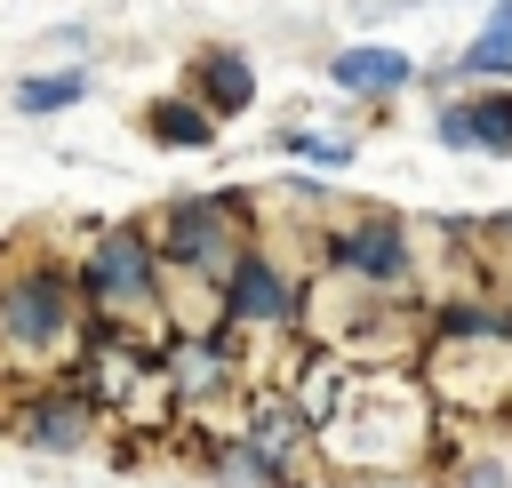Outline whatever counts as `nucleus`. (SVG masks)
Returning a JSON list of instances; mask_svg holds the SVG:
<instances>
[{
    "mask_svg": "<svg viewBox=\"0 0 512 488\" xmlns=\"http://www.w3.org/2000/svg\"><path fill=\"white\" fill-rule=\"evenodd\" d=\"M432 136H440L448 152H480V128H472V104H464V96H448V104L432 112Z\"/></svg>",
    "mask_w": 512,
    "mask_h": 488,
    "instance_id": "4468645a",
    "label": "nucleus"
},
{
    "mask_svg": "<svg viewBox=\"0 0 512 488\" xmlns=\"http://www.w3.org/2000/svg\"><path fill=\"white\" fill-rule=\"evenodd\" d=\"M328 80H336L344 96L384 104V96H400V88L416 80V56H408V48H392V40H352V48H336V56H328Z\"/></svg>",
    "mask_w": 512,
    "mask_h": 488,
    "instance_id": "6e6552de",
    "label": "nucleus"
},
{
    "mask_svg": "<svg viewBox=\"0 0 512 488\" xmlns=\"http://www.w3.org/2000/svg\"><path fill=\"white\" fill-rule=\"evenodd\" d=\"M0 336H8L24 384H64V368H80L96 352V336H104L88 296H80V264L16 256L8 296H0Z\"/></svg>",
    "mask_w": 512,
    "mask_h": 488,
    "instance_id": "f257e3e1",
    "label": "nucleus"
},
{
    "mask_svg": "<svg viewBox=\"0 0 512 488\" xmlns=\"http://www.w3.org/2000/svg\"><path fill=\"white\" fill-rule=\"evenodd\" d=\"M144 232H152L160 264L200 272V280H216V288H232V280H240V264H248V256H264L256 192H184V200L152 208V216H144Z\"/></svg>",
    "mask_w": 512,
    "mask_h": 488,
    "instance_id": "f03ea898",
    "label": "nucleus"
},
{
    "mask_svg": "<svg viewBox=\"0 0 512 488\" xmlns=\"http://www.w3.org/2000/svg\"><path fill=\"white\" fill-rule=\"evenodd\" d=\"M96 424L104 416L80 384H24L16 392V448H32V456H80L96 440Z\"/></svg>",
    "mask_w": 512,
    "mask_h": 488,
    "instance_id": "39448f33",
    "label": "nucleus"
},
{
    "mask_svg": "<svg viewBox=\"0 0 512 488\" xmlns=\"http://www.w3.org/2000/svg\"><path fill=\"white\" fill-rule=\"evenodd\" d=\"M224 312H232L240 336H296L304 328V280L280 256H248L240 280L224 288Z\"/></svg>",
    "mask_w": 512,
    "mask_h": 488,
    "instance_id": "423d86ee",
    "label": "nucleus"
},
{
    "mask_svg": "<svg viewBox=\"0 0 512 488\" xmlns=\"http://www.w3.org/2000/svg\"><path fill=\"white\" fill-rule=\"evenodd\" d=\"M280 152L312 160L320 176H328V168H352V144H344V136H312V128H280Z\"/></svg>",
    "mask_w": 512,
    "mask_h": 488,
    "instance_id": "ddd939ff",
    "label": "nucleus"
},
{
    "mask_svg": "<svg viewBox=\"0 0 512 488\" xmlns=\"http://www.w3.org/2000/svg\"><path fill=\"white\" fill-rule=\"evenodd\" d=\"M160 280H168V264L144 224H104L80 256V296L104 336H128V312H160Z\"/></svg>",
    "mask_w": 512,
    "mask_h": 488,
    "instance_id": "7ed1b4c3",
    "label": "nucleus"
},
{
    "mask_svg": "<svg viewBox=\"0 0 512 488\" xmlns=\"http://www.w3.org/2000/svg\"><path fill=\"white\" fill-rule=\"evenodd\" d=\"M320 264L360 280L368 296H392V304H416V232L384 208H360V216H336L328 240H320Z\"/></svg>",
    "mask_w": 512,
    "mask_h": 488,
    "instance_id": "20e7f679",
    "label": "nucleus"
},
{
    "mask_svg": "<svg viewBox=\"0 0 512 488\" xmlns=\"http://www.w3.org/2000/svg\"><path fill=\"white\" fill-rule=\"evenodd\" d=\"M472 128H480V152L488 160H512V88H472Z\"/></svg>",
    "mask_w": 512,
    "mask_h": 488,
    "instance_id": "f8f14e48",
    "label": "nucleus"
},
{
    "mask_svg": "<svg viewBox=\"0 0 512 488\" xmlns=\"http://www.w3.org/2000/svg\"><path fill=\"white\" fill-rule=\"evenodd\" d=\"M440 80H504V88H512V0H504V8H488L480 40H472L464 56H448V64H440Z\"/></svg>",
    "mask_w": 512,
    "mask_h": 488,
    "instance_id": "1a4fd4ad",
    "label": "nucleus"
},
{
    "mask_svg": "<svg viewBox=\"0 0 512 488\" xmlns=\"http://www.w3.org/2000/svg\"><path fill=\"white\" fill-rule=\"evenodd\" d=\"M80 96H88V72H80V64H64V72H24V80H16V112H32V120H40V112H64V104H80Z\"/></svg>",
    "mask_w": 512,
    "mask_h": 488,
    "instance_id": "9b49d317",
    "label": "nucleus"
},
{
    "mask_svg": "<svg viewBox=\"0 0 512 488\" xmlns=\"http://www.w3.org/2000/svg\"><path fill=\"white\" fill-rule=\"evenodd\" d=\"M184 80H192V104H200L208 120H240V112L256 104V64H248L232 40H208V48H192Z\"/></svg>",
    "mask_w": 512,
    "mask_h": 488,
    "instance_id": "0eeeda50",
    "label": "nucleus"
},
{
    "mask_svg": "<svg viewBox=\"0 0 512 488\" xmlns=\"http://www.w3.org/2000/svg\"><path fill=\"white\" fill-rule=\"evenodd\" d=\"M144 136H152L160 152H208V144H216V120H208L192 96H152V104H144Z\"/></svg>",
    "mask_w": 512,
    "mask_h": 488,
    "instance_id": "9d476101",
    "label": "nucleus"
}]
</instances>
